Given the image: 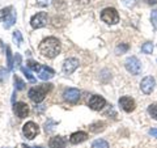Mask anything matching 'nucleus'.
Returning <instances> with one entry per match:
<instances>
[{"instance_id": "obj_33", "label": "nucleus", "mask_w": 157, "mask_h": 148, "mask_svg": "<svg viewBox=\"0 0 157 148\" xmlns=\"http://www.w3.org/2000/svg\"><path fill=\"white\" fill-rule=\"evenodd\" d=\"M24 148H32V147H28V146H24Z\"/></svg>"}, {"instance_id": "obj_8", "label": "nucleus", "mask_w": 157, "mask_h": 148, "mask_svg": "<svg viewBox=\"0 0 157 148\" xmlns=\"http://www.w3.org/2000/svg\"><path fill=\"white\" fill-rule=\"evenodd\" d=\"M155 85H156L155 79L152 76H147L140 83V89H141V92H143L144 95H151L152 91L155 89Z\"/></svg>"}, {"instance_id": "obj_29", "label": "nucleus", "mask_w": 157, "mask_h": 148, "mask_svg": "<svg viewBox=\"0 0 157 148\" xmlns=\"http://www.w3.org/2000/svg\"><path fill=\"white\" fill-rule=\"evenodd\" d=\"M4 79H7V71L4 68H0V83H3Z\"/></svg>"}, {"instance_id": "obj_21", "label": "nucleus", "mask_w": 157, "mask_h": 148, "mask_svg": "<svg viewBox=\"0 0 157 148\" xmlns=\"http://www.w3.org/2000/svg\"><path fill=\"white\" fill-rule=\"evenodd\" d=\"M141 51L144 54H152V51H153V45H152L151 42L144 43V45L141 46Z\"/></svg>"}, {"instance_id": "obj_24", "label": "nucleus", "mask_w": 157, "mask_h": 148, "mask_svg": "<svg viewBox=\"0 0 157 148\" xmlns=\"http://www.w3.org/2000/svg\"><path fill=\"white\" fill-rule=\"evenodd\" d=\"M13 39H14V42H16L18 46L22 43V36H21V33H20L18 30H16L13 33Z\"/></svg>"}, {"instance_id": "obj_23", "label": "nucleus", "mask_w": 157, "mask_h": 148, "mask_svg": "<svg viewBox=\"0 0 157 148\" xmlns=\"http://www.w3.org/2000/svg\"><path fill=\"white\" fill-rule=\"evenodd\" d=\"M7 64H8V68L12 70L13 68V63H12V53H11V49L7 46Z\"/></svg>"}, {"instance_id": "obj_32", "label": "nucleus", "mask_w": 157, "mask_h": 148, "mask_svg": "<svg viewBox=\"0 0 157 148\" xmlns=\"http://www.w3.org/2000/svg\"><path fill=\"white\" fill-rule=\"evenodd\" d=\"M148 3H149V4H156L157 0H148Z\"/></svg>"}, {"instance_id": "obj_28", "label": "nucleus", "mask_w": 157, "mask_h": 148, "mask_svg": "<svg viewBox=\"0 0 157 148\" xmlns=\"http://www.w3.org/2000/svg\"><path fill=\"white\" fill-rule=\"evenodd\" d=\"M51 2H52V0H37V6H39V7H47Z\"/></svg>"}, {"instance_id": "obj_25", "label": "nucleus", "mask_w": 157, "mask_h": 148, "mask_svg": "<svg viewBox=\"0 0 157 148\" xmlns=\"http://www.w3.org/2000/svg\"><path fill=\"white\" fill-rule=\"evenodd\" d=\"M151 22H152V26L155 29H157V11H152L151 13Z\"/></svg>"}, {"instance_id": "obj_26", "label": "nucleus", "mask_w": 157, "mask_h": 148, "mask_svg": "<svg viewBox=\"0 0 157 148\" xmlns=\"http://www.w3.org/2000/svg\"><path fill=\"white\" fill-rule=\"evenodd\" d=\"M127 50H128V45H127V43H122L121 46H118L117 47V54H123V53H126Z\"/></svg>"}, {"instance_id": "obj_2", "label": "nucleus", "mask_w": 157, "mask_h": 148, "mask_svg": "<svg viewBox=\"0 0 157 148\" xmlns=\"http://www.w3.org/2000/svg\"><path fill=\"white\" fill-rule=\"evenodd\" d=\"M52 89V84H41V85H37V87H33L29 89L28 95H29V98L36 102V103H39L45 100V97L48 92Z\"/></svg>"}, {"instance_id": "obj_7", "label": "nucleus", "mask_w": 157, "mask_h": 148, "mask_svg": "<svg viewBox=\"0 0 157 148\" xmlns=\"http://www.w3.org/2000/svg\"><path fill=\"white\" fill-rule=\"evenodd\" d=\"M39 132V127L37 123L34 122H26L25 125H24L22 127V134L26 136V139H34L36 138V135Z\"/></svg>"}, {"instance_id": "obj_3", "label": "nucleus", "mask_w": 157, "mask_h": 148, "mask_svg": "<svg viewBox=\"0 0 157 148\" xmlns=\"http://www.w3.org/2000/svg\"><path fill=\"white\" fill-rule=\"evenodd\" d=\"M0 21L3 22V26L6 29H9L16 22V12L13 7H7L0 11Z\"/></svg>"}, {"instance_id": "obj_16", "label": "nucleus", "mask_w": 157, "mask_h": 148, "mask_svg": "<svg viewBox=\"0 0 157 148\" xmlns=\"http://www.w3.org/2000/svg\"><path fill=\"white\" fill-rule=\"evenodd\" d=\"M88 139V134L84 131H77V132H73L70 136V142L72 144H78V143H82Z\"/></svg>"}, {"instance_id": "obj_9", "label": "nucleus", "mask_w": 157, "mask_h": 148, "mask_svg": "<svg viewBox=\"0 0 157 148\" xmlns=\"http://www.w3.org/2000/svg\"><path fill=\"white\" fill-rule=\"evenodd\" d=\"M105 105H106L105 98L101 97V96H98V95L92 96V97L89 98V101H88V106H89L92 110H96V111H97V110H101Z\"/></svg>"}, {"instance_id": "obj_27", "label": "nucleus", "mask_w": 157, "mask_h": 148, "mask_svg": "<svg viewBox=\"0 0 157 148\" xmlns=\"http://www.w3.org/2000/svg\"><path fill=\"white\" fill-rule=\"evenodd\" d=\"M28 64H29V68H32V70L36 72V71H37V68H38V66H39V63L34 62V60H29V62H28Z\"/></svg>"}, {"instance_id": "obj_12", "label": "nucleus", "mask_w": 157, "mask_h": 148, "mask_svg": "<svg viewBox=\"0 0 157 148\" xmlns=\"http://www.w3.org/2000/svg\"><path fill=\"white\" fill-rule=\"evenodd\" d=\"M37 75L39 79H42V80H48V79L54 77V75H55V72H54V70H51L50 67L47 66H42L39 64L38 68H37Z\"/></svg>"}, {"instance_id": "obj_4", "label": "nucleus", "mask_w": 157, "mask_h": 148, "mask_svg": "<svg viewBox=\"0 0 157 148\" xmlns=\"http://www.w3.org/2000/svg\"><path fill=\"white\" fill-rule=\"evenodd\" d=\"M101 20L106 24H110V25H114V24L119 22V13L115 8H105L104 11L101 12Z\"/></svg>"}, {"instance_id": "obj_30", "label": "nucleus", "mask_w": 157, "mask_h": 148, "mask_svg": "<svg viewBox=\"0 0 157 148\" xmlns=\"http://www.w3.org/2000/svg\"><path fill=\"white\" fill-rule=\"evenodd\" d=\"M13 64H16V67H18L21 64V55L20 54H16V56H14V63Z\"/></svg>"}, {"instance_id": "obj_17", "label": "nucleus", "mask_w": 157, "mask_h": 148, "mask_svg": "<svg viewBox=\"0 0 157 148\" xmlns=\"http://www.w3.org/2000/svg\"><path fill=\"white\" fill-rule=\"evenodd\" d=\"M90 148H109V143H107L105 139H97L92 143Z\"/></svg>"}, {"instance_id": "obj_31", "label": "nucleus", "mask_w": 157, "mask_h": 148, "mask_svg": "<svg viewBox=\"0 0 157 148\" xmlns=\"http://www.w3.org/2000/svg\"><path fill=\"white\" fill-rule=\"evenodd\" d=\"M149 134H151L152 136L157 138V129H151V130H149Z\"/></svg>"}, {"instance_id": "obj_20", "label": "nucleus", "mask_w": 157, "mask_h": 148, "mask_svg": "<svg viewBox=\"0 0 157 148\" xmlns=\"http://www.w3.org/2000/svg\"><path fill=\"white\" fill-rule=\"evenodd\" d=\"M148 113L153 119L157 121V103H152V105L148 106Z\"/></svg>"}, {"instance_id": "obj_22", "label": "nucleus", "mask_w": 157, "mask_h": 148, "mask_svg": "<svg viewBox=\"0 0 157 148\" xmlns=\"http://www.w3.org/2000/svg\"><path fill=\"white\" fill-rule=\"evenodd\" d=\"M14 85H16V89L21 91V89H24V87H25V83H24L18 76H14Z\"/></svg>"}, {"instance_id": "obj_15", "label": "nucleus", "mask_w": 157, "mask_h": 148, "mask_svg": "<svg viewBox=\"0 0 157 148\" xmlns=\"http://www.w3.org/2000/svg\"><path fill=\"white\" fill-rule=\"evenodd\" d=\"M67 144V139L63 136H52L50 142H48V147L50 148H63Z\"/></svg>"}, {"instance_id": "obj_6", "label": "nucleus", "mask_w": 157, "mask_h": 148, "mask_svg": "<svg viewBox=\"0 0 157 148\" xmlns=\"http://www.w3.org/2000/svg\"><path fill=\"white\" fill-rule=\"evenodd\" d=\"M48 22V16L46 12H38L37 14H34L30 20V25L34 29H39V28H43L46 26Z\"/></svg>"}, {"instance_id": "obj_19", "label": "nucleus", "mask_w": 157, "mask_h": 148, "mask_svg": "<svg viewBox=\"0 0 157 148\" xmlns=\"http://www.w3.org/2000/svg\"><path fill=\"white\" fill-rule=\"evenodd\" d=\"M20 70H21V72L24 73V75L26 76V79L29 81H32V83H36V77H34L33 75H32V72L29 71V68H26V67H20Z\"/></svg>"}, {"instance_id": "obj_1", "label": "nucleus", "mask_w": 157, "mask_h": 148, "mask_svg": "<svg viewBox=\"0 0 157 148\" xmlns=\"http://www.w3.org/2000/svg\"><path fill=\"white\" fill-rule=\"evenodd\" d=\"M38 50L45 58L52 59L60 53V42L55 37H47L39 43Z\"/></svg>"}, {"instance_id": "obj_14", "label": "nucleus", "mask_w": 157, "mask_h": 148, "mask_svg": "<svg viewBox=\"0 0 157 148\" xmlns=\"http://www.w3.org/2000/svg\"><path fill=\"white\" fill-rule=\"evenodd\" d=\"M64 100L68 101V102H72L75 103L78 101V98H80V92L76 88H68V89L64 91Z\"/></svg>"}, {"instance_id": "obj_10", "label": "nucleus", "mask_w": 157, "mask_h": 148, "mask_svg": "<svg viewBox=\"0 0 157 148\" xmlns=\"http://www.w3.org/2000/svg\"><path fill=\"white\" fill-rule=\"evenodd\" d=\"M78 67V59L76 58H68L63 63V72L66 75H71L72 72H75V70Z\"/></svg>"}, {"instance_id": "obj_18", "label": "nucleus", "mask_w": 157, "mask_h": 148, "mask_svg": "<svg viewBox=\"0 0 157 148\" xmlns=\"http://www.w3.org/2000/svg\"><path fill=\"white\" fill-rule=\"evenodd\" d=\"M105 129V123L104 122H96V123H93V125L89 126V130L92 132H98V131H102Z\"/></svg>"}, {"instance_id": "obj_11", "label": "nucleus", "mask_w": 157, "mask_h": 148, "mask_svg": "<svg viewBox=\"0 0 157 148\" xmlns=\"http://www.w3.org/2000/svg\"><path fill=\"white\" fill-rule=\"evenodd\" d=\"M119 106L126 113H131L135 109V101H134V98H131L128 96H123L119 98Z\"/></svg>"}, {"instance_id": "obj_5", "label": "nucleus", "mask_w": 157, "mask_h": 148, "mask_svg": "<svg viewBox=\"0 0 157 148\" xmlns=\"http://www.w3.org/2000/svg\"><path fill=\"white\" fill-rule=\"evenodd\" d=\"M124 67L131 75H139L141 71V63L136 56H130L126 59Z\"/></svg>"}, {"instance_id": "obj_13", "label": "nucleus", "mask_w": 157, "mask_h": 148, "mask_svg": "<svg viewBox=\"0 0 157 148\" xmlns=\"http://www.w3.org/2000/svg\"><path fill=\"white\" fill-rule=\"evenodd\" d=\"M13 110L18 118H25L29 114V106L25 102H16L13 105Z\"/></svg>"}]
</instances>
